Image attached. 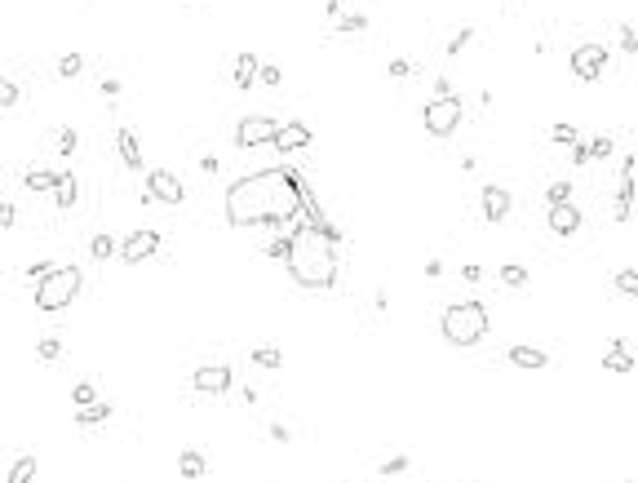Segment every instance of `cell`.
<instances>
[{"label":"cell","instance_id":"34","mask_svg":"<svg viewBox=\"0 0 638 483\" xmlns=\"http://www.w3.org/2000/svg\"><path fill=\"white\" fill-rule=\"evenodd\" d=\"M18 98H22L18 80H14V76H5V80H0V106H18Z\"/></svg>","mask_w":638,"mask_h":483},{"label":"cell","instance_id":"30","mask_svg":"<svg viewBox=\"0 0 638 483\" xmlns=\"http://www.w3.org/2000/svg\"><path fill=\"white\" fill-rule=\"evenodd\" d=\"M54 147H58V155H76L80 151V134H76V129H58V142H54Z\"/></svg>","mask_w":638,"mask_h":483},{"label":"cell","instance_id":"46","mask_svg":"<svg viewBox=\"0 0 638 483\" xmlns=\"http://www.w3.org/2000/svg\"><path fill=\"white\" fill-rule=\"evenodd\" d=\"M435 98H452V76H435Z\"/></svg>","mask_w":638,"mask_h":483},{"label":"cell","instance_id":"20","mask_svg":"<svg viewBox=\"0 0 638 483\" xmlns=\"http://www.w3.org/2000/svg\"><path fill=\"white\" fill-rule=\"evenodd\" d=\"M115 253H120V239L111 231H98V235L89 239V258L93 262H106V258H115Z\"/></svg>","mask_w":638,"mask_h":483},{"label":"cell","instance_id":"40","mask_svg":"<svg viewBox=\"0 0 638 483\" xmlns=\"http://www.w3.org/2000/svg\"><path fill=\"white\" fill-rule=\"evenodd\" d=\"M621 54H638V27H634V22H625V27H621Z\"/></svg>","mask_w":638,"mask_h":483},{"label":"cell","instance_id":"38","mask_svg":"<svg viewBox=\"0 0 638 483\" xmlns=\"http://www.w3.org/2000/svg\"><path fill=\"white\" fill-rule=\"evenodd\" d=\"M257 80H262V84H271V89H280V84H284V71H280V67H275V63H262V71H257Z\"/></svg>","mask_w":638,"mask_h":483},{"label":"cell","instance_id":"52","mask_svg":"<svg viewBox=\"0 0 638 483\" xmlns=\"http://www.w3.org/2000/svg\"><path fill=\"white\" fill-rule=\"evenodd\" d=\"M324 14H328V18H342V0H324Z\"/></svg>","mask_w":638,"mask_h":483},{"label":"cell","instance_id":"28","mask_svg":"<svg viewBox=\"0 0 638 483\" xmlns=\"http://www.w3.org/2000/svg\"><path fill=\"white\" fill-rule=\"evenodd\" d=\"M54 71H58L63 80H76L80 71H84V58H80V54H63V58L54 63Z\"/></svg>","mask_w":638,"mask_h":483},{"label":"cell","instance_id":"25","mask_svg":"<svg viewBox=\"0 0 638 483\" xmlns=\"http://www.w3.org/2000/svg\"><path fill=\"white\" fill-rule=\"evenodd\" d=\"M497 280H501L505 288H523L527 280H532V275H527V267H519V262H510V267H501V271H497Z\"/></svg>","mask_w":638,"mask_h":483},{"label":"cell","instance_id":"29","mask_svg":"<svg viewBox=\"0 0 638 483\" xmlns=\"http://www.w3.org/2000/svg\"><path fill=\"white\" fill-rule=\"evenodd\" d=\"M337 31H342V35H359V31H368V14H342V18H337Z\"/></svg>","mask_w":638,"mask_h":483},{"label":"cell","instance_id":"10","mask_svg":"<svg viewBox=\"0 0 638 483\" xmlns=\"http://www.w3.org/2000/svg\"><path fill=\"white\" fill-rule=\"evenodd\" d=\"M155 248H160V235H155V231H129L125 239H120V258H125L129 267L155 258Z\"/></svg>","mask_w":638,"mask_h":483},{"label":"cell","instance_id":"16","mask_svg":"<svg viewBox=\"0 0 638 483\" xmlns=\"http://www.w3.org/2000/svg\"><path fill=\"white\" fill-rule=\"evenodd\" d=\"M257 71H262V58H257V54H235V71H231L235 89H253Z\"/></svg>","mask_w":638,"mask_h":483},{"label":"cell","instance_id":"27","mask_svg":"<svg viewBox=\"0 0 638 483\" xmlns=\"http://www.w3.org/2000/svg\"><path fill=\"white\" fill-rule=\"evenodd\" d=\"M603 368L607 372H634V355H630V350H607V355H603Z\"/></svg>","mask_w":638,"mask_h":483},{"label":"cell","instance_id":"6","mask_svg":"<svg viewBox=\"0 0 638 483\" xmlns=\"http://www.w3.org/2000/svg\"><path fill=\"white\" fill-rule=\"evenodd\" d=\"M607 63H612V49L607 45H598V40H585V45H576L572 49V58H568V67H572V76L576 80H598L607 71Z\"/></svg>","mask_w":638,"mask_h":483},{"label":"cell","instance_id":"2","mask_svg":"<svg viewBox=\"0 0 638 483\" xmlns=\"http://www.w3.org/2000/svg\"><path fill=\"white\" fill-rule=\"evenodd\" d=\"M488 328H492V319H488L484 301H452V306L443 310V337L461 350L479 346L488 337Z\"/></svg>","mask_w":638,"mask_h":483},{"label":"cell","instance_id":"42","mask_svg":"<svg viewBox=\"0 0 638 483\" xmlns=\"http://www.w3.org/2000/svg\"><path fill=\"white\" fill-rule=\"evenodd\" d=\"M315 231H319L324 239H328V244H346V235H342V226H337V222H328V217H324V222L315 226Z\"/></svg>","mask_w":638,"mask_h":483},{"label":"cell","instance_id":"24","mask_svg":"<svg viewBox=\"0 0 638 483\" xmlns=\"http://www.w3.org/2000/svg\"><path fill=\"white\" fill-rule=\"evenodd\" d=\"M35 359H40V364H58V359H63V342H58V337H40V342H35Z\"/></svg>","mask_w":638,"mask_h":483},{"label":"cell","instance_id":"47","mask_svg":"<svg viewBox=\"0 0 638 483\" xmlns=\"http://www.w3.org/2000/svg\"><path fill=\"white\" fill-rule=\"evenodd\" d=\"M18 222V209H14V204H0V226H5V231H9V226H14Z\"/></svg>","mask_w":638,"mask_h":483},{"label":"cell","instance_id":"53","mask_svg":"<svg viewBox=\"0 0 638 483\" xmlns=\"http://www.w3.org/2000/svg\"><path fill=\"white\" fill-rule=\"evenodd\" d=\"M372 306H377V310H386V306H390V293H386V288H377V297H372Z\"/></svg>","mask_w":638,"mask_h":483},{"label":"cell","instance_id":"18","mask_svg":"<svg viewBox=\"0 0 638 483\" xmlns=\"http://www.w3.org/2000/svg\"><path fill=\"white\" fill-rule=\"evenodd\" d=\"M177 475H182V479H204V475H209V461H204V452H200V448H186L182 457H177Z\"/></svg>","mask_w":638,"mask_h":483},{"label":"cell","instance_id":"7","mask_svg":"<svg viewBox=\"0 0 638 483\" xmlns=\"http://www.w3.org/2000/svg\"><path fill=\"white\" fill-rule=\"evenodd\" d=\"M275 134H280V120H271V116H244L235 125V147H266V142H275Z\"/></svg>","mask_w":638,"mask_h":483},{"label":"cell","instance_id":"36","mask_svg":"<svg viewBox=\"0 0 638 483\" xmlns=\"http://www.w3.org/2000/svg\"><path fill=\"white\" fill-rule=\"evenodd\" d=\"M470 40H474V27H461V31L448 40V58H456L461 49H470Z\"/></svg>","mask_w":638,"mask_h":483},{"label":"cell","instance_id":"51","mask_svg":"<svg viewBox=\"0 0 638 483\" xmlns=\"http://www.w3.org/2000/svg\"><path fill=\"white\" fill-rule=\"evenodd\" d=\"M239 399H244V404L253 408V404H257V399H262V395H257V390H253V386H239Z\"/></svg>","mask_w":638,"mask_h":483},{"label":"cell","instance_id":"49","mask_svg":"<svg viewBox=\"0 0 638 483\" xmlns=\"http://www.w3.org/2000/svg\"><path fill=\"white\" fill-rule=\"evenodd\" d=\"M443 271H448V267H443V258H430V262H426V280H439Z\"/></svg>","mask_w":638,"mask_h":483},{"label":"cell","instance_id":"41","mask_svg":"<svg viewBox=\"0 0 638 483\" xmlns=\"http://www.w3.org/2000/svg\"><path fill=\"white\" fill-rule=\"evenodd\" d=\"M568 151H572V164H576V168H585L589 160H594V155H589V142H585V138H576Z\"/></svg>","mask_w":638,"mask_h":483},{"label":"cell","instance_id":"15","mask_svg":"<svg viewBox=\"0 0 638 483\" xmlns=\"http://www.w3.org/2000/svg\"><path fill=\"white\" fill-rule=\"evenodd\" d=\"M505 355H510L514 368H532V372L536 368H550V355H545V350H536V346H527V342L523 346H510Z\"/></svg>","mask_w":638,"mask_h":483},{"label":"cell","instance_id":"17","mask_svg":"<svg viewBox=\"0 0 638 483\" xmlns=\"http://www.w3.org/2000/svg\"><path fill=\"white\" fill-rule=\"evenodd\" d=\"M115 417V408L106 404V399H98V404H89V408H76V426H84V430H93V426H102V421H111Z\"/></svg>","mask_w":638,"mask_h":483},{"label":"cell","instance_id":"4","mask_svg":"<svg viewBox=\"0 0 638 483\" xmlns=\"http://www.w3.org/2000/svg\"><path fill=\"white\" fill-rule=\"evenodd\" d=\"M421 120H426V134L430 138H452L456 129H461V120H465V106L461 98H430L426 106H421Z\"/></svg>","mask_w":638,"mask_h":483},{"label":"cell","instance_id":"50","mask_svg":"<svg viewBox=\"0 0 638 483\" xmlns=\"http://www.w3.org/2000/svg\"><path fill=\"white\" fill-rule=\"evenodd\" d=\"M461 280H465V284H479V280H484V271L470 262V267H461Z\"/></svg>","mask_w":638,"mask_h":483},{"label":"cell","instance_id":"33","mask_svg":"<svg viewBox=\"0 0 638 483\" xmlns=\"http://www.w3.org/2000/svg\"><path fill=\"white\" fill-rule=\"evenodd\" d=\"M386 71H390L394 80H413V76H417L421 67L413 63V58H390V67H386Z\"/></svg>","mask_w":638,"mask_h":483},{"label":"cell","instance_id":"32","mask_svg":"<svg viewBox=\"0 0 638 483\" xmlns=\"http://www.w3.org/2000/svg\"><path fill=\"white\" fill-rule=\"evenodd\" d=\"M31 475H35V457H18L9 470V483H31Z\"/></svg>","mask_w":638,"mask_h":483},{"label":"cell","instance_id":"39","mask_svg":"<svg viewBox=\"0 0 638 483\" xmlns=\"http://www.w3.org/2000/svg\"><path fill=\"white\" fill-rule=\"evenodd\" d=\"M54 271H58L54 262H49V258H40V262H31V267H27V280H31V284H40L45 275H54Z\"/></svg>","mask_w":638,"mask_h":483},{"label":"cell","instance_id":"5","mask_svg":"<svg viewBox=\"0 0 638 483\" xmlns=\"http://www.w3.org/2000/svg\"><path fill=\"white\" fill-rule=\"evenodd\" d=\"M182 200H186L182 177L168 173V168H147V182H142V204H168V209H177Z\"/></svg>","mask_w":638,"mask_h":483},{"label":"cell","instance_id":"9","mask_svg":"<svg viewBox=\"0 0 638 483\" xmlns=\"http://www.w3.org/2000/svg\"><path fill=\"white\" fill-rule=\"evenodd\" d=\"M191 386H196L200 395H226V390L235 386V372L226 368V364H204V368H196Z\"/></svg>","mask_w":638,"mask_h":483},{"label":"cell","instance_id":"44","mask_svg":"<svg viewBox=\"0 0 638 483\" xmlns=\"http://www.w3.org/2000/svg\"><path fill=\"white\" fill-rule=\"evenodd\" d=\"M102 93H106V98H120V93H125V80H120V76H102Z\"/></svg>","mask_w":638,"mask_h":483},{"label":"cell","instance_id":"35","mask_svg":"<svg viewBox=\"0 0 638 483\" xmlns=\"http://www.w3.org/2000/svg\"><path fill=\"white\" fill-rule=\"evenodd\" d=\"M612 151H616V142H612L607 134H594V138H589V155H594V160H607Z\"/></svg>","mask_w":638,"mask_h":483},{"label":"cell","instance_id":"11","mask_svg":"<svg viewBox=\"0 0 638 483\" xmlns=\"http://www.w3.org/2000/svg\"><path fill=\"white\" fill-rule=\"evenodd\" d=\"M479 200H484V222H505V217H510V209H514V196H510L505 187H497V182H488Z\"/></svg>","mask_w":638,"mask_h":483},{"label":"cell","instance_id":"19","mask_svg":"<svg viewBox=\"0 0 638 483\" xmlns=\"http://www.w3.org/2000/svg\"><path fill=\"white\" fill-rule=\"evenodd\" d=\"M58 182H63V173H54V168H31V173H22V187L27 191H58Z\"/></svg>","mask_w":638,"mask_h":483},{"label":"cell","instance_id":"14","mask_svg":"<svg viewBox=\"0 0 638 483\" xmlns=\"http://www.w3.org/2000/svg\"><path fill=\"white\" fill-rule=\"evenodd\" d=\"M115 151L134 173H142V147H138V134L134 129H115Z\"/></svg>","mask_w":638,"mask_h":483},{"label":"cell","instance_id":"1","mask_svg":"<svg viewBox=\"0 0 638 483\" xmlns=\"http://www.w3.org/2000/svg\"><path fill=\"white\" fill-rule=\"evenodd\" d=\"M288 275H293L297 288H333L337 284V244H328L319 231H293V253H288Z\"/></svg>","mask_w":638,"mask_h":483},{"label":"cell","instance_id":"12","mask_svg":"<svg viewBox=\"0 0 638 483\" xmlns=\"http://www.w3.org/2000/svg\"><path fill=\"white\" fill-rule=\"evenodd\" d=\"M581 222H585V217H581V209H576L572 200L568 204H550V231H555V235L572 239L576 231H581Z\"/></svg>","mask_w":638,"mask_h":483},{"label":"cell","instance_id":"45","mask_svg":"<svg viewBox=\"0 0 638 483\" xmlns=\"http://www.w3.org/2000/svg\"><path fill=\"white\" fill-rule=\"evenodd\" d=\"M266 434H271L275 443H288V439H293V430H288L284 421H271V430H266Z\"/></svg>","mask_w":638,"mask_h":483},{"label":"cell","instance_id":"54","mask_svg":"<svg viewBox=\"0 0 638 483\" xmlns=\"http://www.w3.org/2000/svg\"><path fill=\"white\" fill-rule=\"evenodd\" d=\"M191 5H200V0H191Z\"/></svg>","mask_w":638,"mask_h":483},{"label":"cell","instance_id":"37","mask_svg":"<svg viewBox=\"0 0 638 483\" xmlns=\"http://www.w3.org/2000/svg\"><path fill=\"white\" fill-rule=\"evenodd\" d=\"M576 138H581V134H576V125H555V129H550V142H559V147H572Z\"/></svg>","mask_w":638,"mask_h":483},{"label":"cell","instance_id":"48","mask_svg":"<svg viewBox=\"0 0 638 483\" xmlns=\"http://www.w3.org/2000/svg\"><path fill=\"white\" fill-rule=\"evenodd\" d=\"M218 168H222V160H218V155H200V173H218Z\"/></svg>","mask_w":638,"mask_h":483},{"label":"cell","instance_id":"8","mask_svg":"<svg viewBox=\"0 0 638 483\" xmlns=\"http://www.w3.org/2000/svg\"><path fill=\"white\" fill-rule=\"evenodd\" d=\"M634 168H638V160H634V155H625V160H621V191H616V209H612V217H616V222H630V217H634V191H638Z\"/></svg>","mask_w":638,"mask_h":483},{"label":"cell","instance_id":"43","mask_svg":"<svg viewBox=\"0 0 638 483\" xmlns=\"http://www.w3.org/2000/svg\"><path fill=\"white\" fill-rule=\"evenodd\" d=\"M408 466H413V457H404V452L399 457H386V461H381V475H404Z\"/></svg>","mask_w":638,"mask_h":483},{"label":"cell","instance_id":"26","mask_svg":"<svg viewBox=\"0 0 638 483\" xmlns=\"http://www.w3.org/2000/svg\"><path fill=\"white\" fill-rule=\"evenodd\" d=\"M71 404H76V408L98 404V386H93L89 377H84V381H76V386H71Z\"/></svg>","mask_w":638,"mask_h":483},{"label":"cell","instance_id":"13","mask_svg":"<svg viewBox=\"0 0 638 483\" xmlns=\"http://www.w3.org/2000/svg\"><path fill=\"white\" fill-rule=\"evenodd\" d=\"M280 155H293V151H302V147H310V129L302 125V120H288V125H280V134H275V142H271Z\"/></svg>","mask_w":638,"mask_h":483},{"label":"cell","instance_id":"21","mask_svg":"<svg viewBox=\"0 0 638 483\" xmlns=\"http://www.w3.org/2000/svg\"><path fill=\"white\" fill-rule=\"evenodd\" d=\"M76 200H80L76 173H63V182H58V191H54V204H58V209H76Z\"/></svg>","mask_w":638,"mask_h":483},{"label":"cell","instance_id":"31","mask_svg":"<svg viewBox=\"0 0 638 483\" xmlns=\"http://www.w3.org/2000/svg\"><path fill=\"white\" fill-rule=\"evenodd\" d=\"M568 200H572V182H568V177H559V182L545 187V204H568Z\"/></svg>","mask_w":638,"mask_h":483},{"label":"cell","instance_id":"3","mask_svg":"<svg viewBox=\"0 0 638 483\" xmlns=\"http://www.w3.org/2000/svg\"><path fill=\"white\" fill-rule=\"evenodd\" d=\"M80 284H84V275L76 267H58L54 275H45V280L35 284V310H45V315L67 310L71 301L80 297Z\"/></svg>","mask_w":638,"mask_h":483},{"label":"cell","instance_id":"22","mask_svg":"<svg viewBox=\"0 0 638 483\" xmlns=\"http://www.w3.org/2000/svg\"><path fill=\"white\" fill-rule=\"evenodd\" d=\"M248 359L262 364V368H284V350L280 346H257V350H248Z\"/></svg>","mask_w":638,"mask_h":483},{"label":"cell","instance_id":"23","mask_svg":"<svg viewBox=\"0 0 638 483\" xmlns=\"http://www.w3.org/2000/svg\"><path fill=\"white\" fill-rule=\"evenodd\" d=\"M612 284H616V293L638 297V267H621L616 275H612Z\"/></svg>","mask_w":638,"mask_h":483}]
</instances>
